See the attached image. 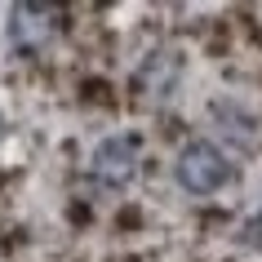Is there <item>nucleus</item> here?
Here are the masks:
<instances>
[{"label":"nucleus","mask_w":262,"mask_h":262,"mask_svg":"<svg viewBox=\"0 0 262 262\" xmlns=\"http://www.w3.org/2000/svg\"><path fill=\"white\" fill-rule=\"evenodd\" d=\"M134 169H138V142L129 138V134H116V138H102L94 151V178L102 187H124V182L134 178Z\"/></svg>","instance_id":"2"},{"label":"nucleus","mask_w":262,"mask_h":262,"mask_svg":"<svg viewBox=\"0 0 262 262\" xmlns=\"http://www.w3.org/2000/svg\"><path fill=\"white\" fill-rule=\"evenodd\" d=\"M173 178H178L182 191H191V195H213V191H222V187L231 182V165H227V156H222L213 142L195 138V142H187L178 151Z\"/></svg>","instance_id":"1"},{"label":"nucleus","mask_w":262,"mask_h":262,"mask_svg":"<svg viewBox=\"0 0 262 262\" xmlns=\"http://www.w3.org/2000/svg\"><path fill=\"white\" fill-rule=\"evenodd\" d=\"M49 36H54V9H45V5H14V14H9V40L18 49H40Z\"/></svg>","instance_id":"3"}]
</instances>
